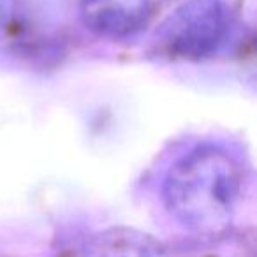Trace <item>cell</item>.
Segmentation results:
<instances>
[{"label": "cell", "mask_w": 257, "mask_h": 257, "mask_svg": "<svg viewBox=\"0 0 257 257\" xmlns=\"http://www.w3.org/2000/svg\"><path fill=\"white\" fill-rule=\"evenodd\" d=\"M18 13V0H0V41L13 30Z\"/></svg>", "instance_id": "277c9868"}, {"label": "cell", "mask_w": 257, "mask_h": 257, "mask_svg": "<svg viewBox=\"0 0 257 257\" xmlns=\"http://www.w3.org/2000/svg\"><path fill=\"white\" fill-rule=\"evenodd\" d=\"M243 192V169L225 148L203 145L169 168L164 180L168 211L197 232H218L231 224Z\"/></svg>", "instance_id": "6da1fadb"}, {"label": "cell", "mask_w": 257, "mask_h": 257, "mask_svg": "<svg viewBox=\"0 0 257 257\" xmlns=\"http://www.w3.org/2000/svg\"><path fill=\"white\" fill-rule=\"evenodd\" d=\"M227 29L224 0H185L159 27L155 43L171 58L201 60L218 50Z\"/></svg>", "instance_id": "7a4b0ae2"}, {"label": "cell", "mask_w": 257, "mask_h": 257, "mask_svg": "<svg viewBox=\"0 0 257 257\" xmlns=\"http://www.w3.org/2000/svg\"><path fill=\"white\" fill-rule=\"evenodd\" d=\"M154 0H79L81 22L100 37L121 39L140 32L152 15Z\"/></svg>", "instance_id": "3957f363"}]
</instances>
